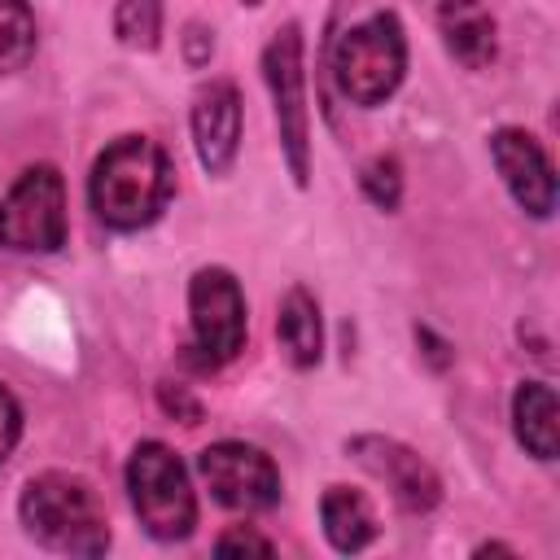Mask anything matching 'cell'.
Instances as JSON below:
<instances>
[{
  "label": "cell",
  "instance_id": "8",
  "mask_svg": "<svg viewBox=\"0 0 560 560\" xmlns=\"http://www.w3.org/2000/svg\"><path fill=\"white\" fill-rule=\"evenodd\" d=\"M197 472L214 503L228 512H267L280 503V468L267 451L249 442H210L197 455Z\"/></svg>",
  "mask_w": 560,
  "mask_h": 560
},
{
  "label": "cell",
  "instance_id": "9",
  "mask_svg": "<svg viewBox=\"0 0 560 560\" xmlns=\"http://www.w3.org/2000/svg\"><path fill=\"white\" fill-rule=\"evenodd\" d=\"M346 455L363 472H372L407 516H424L442 503V477L416 446L385 433H354L346 442Z\"/></svg>",
  "mask_w": 560,
  "mask_h": 560
},
{
  "label": "cell",
  "instance_id": "12",
  "mask_svg": "<svg viewBox=\"0 0 560 560\" xmlns=\"http://www.w3.org/2000/svg\"><path fill=\"white\" fill-rule=\"evenodd\" d=\"M438 35L468 70H486L499 57V26L481 0H438Z\"/></svg>",
  "mask_w": 560,
  "mask_h": 560
},
{
  "label": "cell",
  "instance_id": "23",
  "mask_svg": "<svg viewBox=\"0 0 560 560\" xmlns=\"http://www.w3.org/2000/svg\"><path fill=\"white\" fill-rule=\"evenodd\" d=\"M416 346H420V354L429 359L433 372H446V368L455 363V346H451L446 337H438L429 324H416Z\"/></svg>",
  "mask_w": 560,
  "mask_h": 560
},
{
  "label": "cell",
  "instance_id": "19",
  "mask_svg": "<svg viewBox=\"0 0 560 560\" xmlns=\"http://www.w3.org/2000/svg\"><path fill=\"white\" fill-rule=\"evenodd\" d=\"M276 542L267 534H258L254 525H228L214 538V556H271Z\"/></svg>",
  "mask_w": 560,
  "mask_h": 560
},
{
  "label": "cell",
  "instance_id": "22",
  "mask_svg": "<svg viewBox=\"0 0 560 560\" xmlns=\"http://www.w3.org/2000/svg\"><path fill=\"white\" fill-rule=\"evenodd\" d=\"M179 48H184V61L197 70V66H206V61H210V52H214V31H210V26H201V22H188V26H184V35H179Z\"/></svg>",
  "mask_w": 560,
  "mask_h": 560
},
{
  "label": "cell",
  "instance_id": "11",
  "mask_svg": "<svg viewBox=\"0 0 560 560\" xmlns=\"http://www.w3.org/2000/svg\"><path fill=\"white\" fill-rule=\"evenodd\" d=\"M192 149L206 175H228L241 153V92L232 79H210L192 96Z\"/></svg>",
  "mask_w": 560,
  "mask_h": 560
},
{
  "label": "cell",
  "instance_id": "5",
  "mask_svg": "<svg viewBox=\"0 0 560 560\" xmlns=\"http://www.w3.org/2000/svg\"><path fill=\"white\" fill-rule=\"evenodd\" d=\"M262 79L280 131V153L298 188L311 184V105H306V39L298 22H284L262 48Z\"/></svg>",
  "mask_w": 560,
  "mask_h": 560
},
{
  "label": "cell",
  "instance_id": "21",
  "mask_svg": "<svg viewBox=\"0 0 560 560\" xmlns=\"http://www.w3.org/2000/svg\"><path fill=\"white\" fill-rule=\"evenodd\" d=\"M18 438H22V402L13 398L9 385H0V464L13 455Z\"/></svg>",
  "mask_w": 560,
  "mask_h": 560
},
{
  "label": "cell",
  "instance_id": "2",
  "mask_svg": "<svg viewBox=\"0 0 560 560\" xmlns=\"http://www.w3.org/2000/svg\"><path fill=\"white\" fill-rule=\"evenodd\" d=\"M18 521L22 529L57 551V556H105L109 551V516L92 481L74 472H39L18 494Z\"/></svg>",
  "mask_w": 560,
  "mask_h": 560
},
{
  "label": "cell",
  "instance_id": "10",
  "mask_svg": "<svg viewBox=\"0 0 560 560\" xmlns=\"http://www.w3.org/2000/svg\"><path fill=\"white\" fill-rule=\"evenodd\" d=\"M490 158H494V171H499L503 188L512 192V201L529 219H551L556 166H551L547 149L525 127H499V131H490Z\"/></svg>",
  "mask_w": 560,
  "mask_h": 560
},
{
  "label": "cell",
  "instance_id": "4",
  "mask_svg": "<svg viewBox=\"0 0 560 560\" xmlns=\"http://www.w3.org/2000/svg\"><path fill=\"white\" fill-rule=\"evenodd\" d=\"M127 494H131L140 525L158 542H184L197 529L192 477L166 442H158V438L136 442V451L127 459Z\"/></svg>",
  "mask_w": 560,
  "mask_h": 560
},
{
  "label": "cell",
  "instance_id": "7",
  "mask_svg": "<svg viewBox=\"0 0 560 560\" xmlns=\"http://www.w3.org/2000/svg\"><path fill=\"white\" fill-rule=\"evenodd\" d=\"M66 179L57 166H26L0 197V249L9 254H57L66 245Z\"/></svg>",
  "mask_w": 560,
  "mask_h": 560
},
{
  "label": "cell",
  "instance_id": "18",
  "mask_svg": "<svg viewBox=\"0 0 560 560\" xmlns=\"http://www.w3.org/2000/svg\"><path fill=\"white\" fill-rule=\"evenodd\" d=\"M359 188H363V197H368L376 210L394 214V210L402 206V162H398L394 153L368 158L363 171H359Z\"/></svg>",
  "mask_w": 560,
  "mask_h": 560
},
{
  "label": "cell",
  "instance_id": "13",
  "mask_svg": "<svg viewBox=\"0 0 560 560\" xmlns=\"http://www.w3.org/2000/svg\"><path fill=\"white\" fill-rule=\"evenodd\" d=\"M512 433L538 464H551L560 451V402L547 381H521L512 394Z\"/></svg>",
  "mask_w": 560,
  "mask_h": 560
},
{
  "label": "cell",
  "instance_id": "25",
  "mask_svg": "<svg viewBox=\"0 0 560 560\" xmlns=\"http://www.w3.org/2000/svg\"><path fill=\"white\" fill-rule=\"evenodd\" d=\"M241 4H245V9H258V4H262V0H241Z\"/></svg>",
  "mask_w": 560,
  "mask_h": 560
},
{
  "label": "cell",
  "instance_id": "17",
  "mask_svg": "<svg viewBox=\"0 0 560 560\" xmlns=\"http://www.w3.org/2000/svg\"><path fill=\"white\" fill-rule=\"evenodd\" d=\"M35 52V13L26 0H0V79L22 70Z\"/></svg>",
  "mask_w": 560,
  "mask_h": 560
},
{
  "label": "cell",
  "instance_id": "24",
  "mask_svg": "<svg viewBox=\"0 0 560 560\" xmlns=\"http://www.w3.org/2000/svg\"><path fill=\"white\" fill-rule=\"evenodd\" d=\"M490 551H503V556H516V547H508V542H481V547H477V556H490Z\"/></svg>",
  "mask_w": 560,
  "mask_h": 560
},
{
  "label": "cell",
  "instance_id": "6",
  "mask_svg": "<svg viewBox=\"0 0 560 560\" xmlns=\"http://www.w3.org/2000/svg\"><path fill=\"white\" fill-rule=\"evenodd\" d=\"M188 324H192V341L184 346V359H192L201 372H214L245 350V332H249L245 293L228 267H197L192 271Z\"/></svg>",
  "mask_w": 560,
  "mask_h": 560
},
{
  "label": "cell",
  "instance_id": "14",
  "mask_svg": "<svg viewBox=\"0 0 560 560\" xmlns=\"http://www.w3.org/2000/svg\"><path fill=\"white\" fill-rule=\"evenodd\" d=\"M276 341H280V354L289 359V368H298V372L319 368V359H324V319H319V302H315L311 289L293 284L280 298Z\"/></svg>",
  "mask_w": 560,
  "mask_h": 560
},
{
  "label": "cell",
  "instance_id": "1",
  "mask_svg": "<svg viewBox=\"0 0 560 560\" xmlns=\"http://www.w3.org/2000/svg\"><path fill=\"white\" fill-rule=\"evenodd\" d=\"M175 192V166L153 136H118L109 140L88 175V206L114 232L149 228Z\"/></svg>",
  "mask_w": 560,
  "mask_h": 560
},
{
  "label": "cell",
  "instance_id": "3",
  "mask_svg": "<svg viewBox=\"0 0 560 560\" xmlns=\"http://www.w3.org/2000/svg\"><path fill=\"white\" fill-rule=\"evenodd\" d=\"M402 74H407V31L398 13H372L337 35L332 79L350 105L359 109L385 105L402 88Z\"/></svg>",
  "mask_w": 560,
  "mask_h": 560
},
{
  "label": "cell",
  "instance_id": "16",
  "mask_svg": "<svg viewBox=\"0 0 560 560\" xmlns=\"http://www.w3.org/2000/svg\"><path fill=\"white\" fill-rule=\"evenodd\" d=\"M114 35L131 52H158L162 44V0H118Z\"/></svg>",
  "mask_w": 560,
  "mask_h": 560
},
{
  "label": "cell",
  "instance_id": "15",
  "mask_svg": "<svg viewBox=\"0 0 560 560\" xmlns=\"http://www.w3.org/2000/svg\"><path fill=\"white\" fill-rule=\"evenodd\" d=\"M319 525H324L328 547L341 551V556H354V551H363L376 538L372 503L359 490H350V486H328L324 490V499H319Z\"/></svg>",
  "mask_w": 560,
  "mask_h": 560
},
{
  "label": "cell",
  "instance_id": "20",
  "mask_svg": "<svg viewBox=\"0 0 560 560\" xmlns=\"http://www.w3.org/2000/svg\"><path fill=\"white\" fill-rule=\"evenodd\" d=\"M158 407H162L166 416H175L179 424H197V420H201L197 394H192L188 385H179V381H162V385H158Z\"/></svg>",
  "mask_w": 560,
  "mask_h": 560
}]
</instances>
